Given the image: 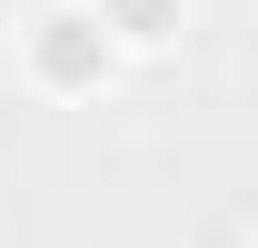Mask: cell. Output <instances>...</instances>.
I'll return each instance as SVG.
<instances>
[{
	"instance_id": "cell-1",
	"label": "cell",
	"mask_w": 258,
	"mask_h": 248,
	"mask_svg": "<svg viewBox=\"0 0 258 248\" xmlns=\"http://www.w3.org/2000/svg\"><path fill=\"white\" fill-rule=\"evenodd\" d=\"M40 70H50V80H90L99 70V30L80 20V10H60V20L40 30Z\"/></svg>"
},
{
	"instance_id": "cell-2",
	"label": "cell",
	"mask_w": 258,
	"mask_h": 248,
	"mask_svg": "<svg viewBox=\"0 0 258 248\" xmlns=\"http://www.w3.org/2000/svg\"><path fill=\"white\" fill-rule=\"evenodd\" d=\"M119 20H129V30H149V20H159V0H119Z\"/></svg>"
}]
</instances>
